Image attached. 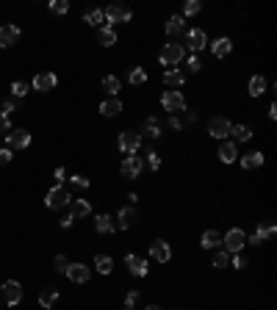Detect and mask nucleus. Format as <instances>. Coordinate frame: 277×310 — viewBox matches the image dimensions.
Listing matches in <instances>:
<instances>
[{"mask_svg": "<svg viewBox=\"0 0 277 310\" xmlns=\"http://www.w3.org/2000/svg\"><path fill=\"white\" fill-rule=\"evenodd\" d=\"M72 222H75L72 213H64V216H61V227H72Z\"/></svg>", "mask_w": 277, "mask_h": 310, "instance_id": "nucleus-52", "label": "nucleus"}, {"mask_svg": "<svg viewBox=\"0 0 277 310\" xmlns=\"http://www.w3.org/2000/svg\"><path fill=\"white\" fill-rule=\"evenodd\" d=\"M161 106H164L169 114L178 116L180 111H186V97L180 92H175V89H166V92L161 94Z\"/></svg>", "mask_w": 277, "mask_h": 310, "instance_id": "nucleus-2", "label": "nucleus"}, {"mask_svg": "<svg viewBox=\"0 0 277 310\" xmlns=\"http://www.w3.org/2000/svg\"><path fill=\"white\" fill-rule=\"evenodd\" d=\"M125 263H127V272L133 274V277H147V260L144 258H139V255H127L125 258Z\"/></svg>", "mask_w": 277, "mask_h": 310, "instance_id": "nucleus-11", "label": "nucleus"}, {"mask_svg": "<svg viewBox=\"0 0 277 310\" xmlns=\"http://www.w3.org/2000/svg\"><path fill=\"white\" fill-rule=\"evenodd\" d=\"M147 133H150L153 139H158V136H161V125H158V119H153V116L147 119Z\"/></svg>", "mask_w": 277, "mask_h": 310, "instance_id": "nucleus-40", "label": "nucleus"}, {"mask_svg": "<svg viewBox=\"0 0 277 310\" xmlns=\"http://www.w3.org/2000/svg\"><path fill=\"white\" fill-rule=\"evenodd\" d=\"M53 266H56V272H67V266H70V260H67V255H58V258L53 260Z\"/></svg>", "mask_w": 277, "mask_h": 310, "instance_id": "nucleus-41", "label": "nucleus"}, {"mask_svg": "<svg viewBox=\"0 0 277 310\" xmlns=\"http://www.w3.org/2000/svg\"><path fill=\"white\" fill-rule=\"evenodd\" d=\"M274 230H277L274 222H263V224L258 227V236H261L263 241H266V238H272V236H274Z\"/></svg>", "mask_w": 277, "mask_h": 310, "instance_id": "nucleus-34", "label": "nucleus"}, {"mask_svg": "<svg viewBox=\"0 0 277 310\" xmlns=\"http://www.w3.org/2000/svg\"><path fill=\"white\" fill-rule=\"evenodd\" d=\"M97 42L103 45V47H111V45H117V31H114L111 25H105V28H100V31H97Z\"/></svg>", "mask_w": 277, "mask_h": 310, "instance_id": "nucleus-21", "label": "nucleus"}, {"mask_svg": "<svg viewBox=\"0 0 277 310\" xmlns=\"http://www.w3.org/2000/svg\"><path fill=\"white\" fill-rule=\"evenodd\" d=\"M67 277H70L72 282H86V280H89V266H83V263H70V266H67Z\"/></svg>", "mask_w": 277, "mask_h": 310, "instance_id": "nucleus-14", "label": "nucleus"}, {"mask_svg": "<svg viewBox=\"0 0 277 310\" xmlns=\"http://www.w3.org/2000/svg\"><path fill=\"white\" fill-rule=\"evenodd\" d=\"M183 80H186V75L178 72V70H169V72L164 75V84L166 86H183Z\"/></svg>", "mask_w": 277, "mask_h": 310, "instance_id": "nucleus-31", "label": "nucleus"}, {"mask_svg": "<svg viewBox=\"0 0 277 310\" xmlns=\"http://www.w3.org/2000/svg\"><path fill=\"white\" fill-rule=\"evenodd\" d=\"M147 161H150V169H161V158H158V153H150V158H147Z\"/></svg>", "mask_w": 277, "mask_h": 310, "instance_id": "nucleus-48", "label": "nucleus"}, {"mask_svg": "<svg viewBox=\"0 0 277 310\" xmlns=\"http://www.w3.org/2000/svg\"><path fill=\"white\" fill-rule=\"evenodd\" d=\"M83 19H86L89 25H103V11H100V9H92Z\"/></svg>", "mask_w": 277, "mask_h": 310, "instance_id": "nucleus-38", "label": "nucleus"}, {"mask_svg": "<svg viewBox=\"0 0 277 310\" xmlns=\"http://www.w3.org/2000/svg\"><path fill=\"white\" fill-rule=\"evenodd\" d=\"M202 246H205V250H216V246H222V233L219 230H205V233H202Z\"/></svg>", "mask_w": 277, "mask_h": 310, "instance_id": "nucleus-20", "label": "nucleus"}, {"mask_svg": "<svg viewBox=\"0 0 277 310\" xmlns=\"http://www.w3.org/2000/svg\"><path fill=\"white\" fill-rule=\"evenodd\" d=\"M169 128H172V130H180V128H183V119H178V116L172 114V116H169Z\"/></svg>", "mask_w": 277, "mask_h": 310, "instance_id": "nucleus-49", "label": "nucleus"}, {"mask_svg": "<svg viewBox=\"0 0 277 310\" xmlns=\"http://www.w3.org/2000/svg\"><path fill=\"white\" fill-rule=\"evenodd\" d=\"M249 244H255V246H261V244H263V238L258 236V233H255V236H252V238H249Z\"/></svg>", "mask_w": 277, "mask_h": 310, "instance_id": "nucleus-53", "label": "nucleus"}, {"mask_svg": "<svg viewBox=\"0 0 277 310\" xmlns=\"http://www.w3.org/2000/svg\"><path fill=\"white\" fill-rule=\"evenodd\" d=\"M50 11L53 14H67V11H70V3H67V0H50Z\"/></svg>", "mask_w": 277, "mask_h": 310, "instance_id": "nucleus-33", "label": "nucleus"}, {"mask_svg": "<svg viewBox=\"0 0 277 310\" xmlns=\"http://www.w3.org/2000/svg\"><path fill=\"white\" fill-rule=\"evenodd\" d=\"M269 116H272V119H277V106H274V102L269 106Z\"/></svg>", "mask_w": 277, "mask_h": 310, "instance_id": "nucleus-54", "label": "nucleus"}, {"mask_svg": "<svg viewBox=\"0 0 277 310\" xmlns=\"http://www.w3.org/2000/svg\"><path fill=\"white\" fill-rule=\"evenodd\" d=\"M230 133L236 136V141H249L252 139V128H247V125H233Z\"/></svg>", "mask_w": 277, "mask_h": 310, "instance_id": "nucleus-29", "label": "nucleus"}, {"mask_svg": "<svg viewBox=\"0 0 277 310\" xmlns=\"http://www.w3.org/2000/svg\"><path fill=\"white\" fill-rule=\"evenodd\" d=\"M263 92H266V80H263L261 75H255V78L249 80V94H252V97H261Z\"/></svg>", "mask_w": 277, "mask_h": 310, "instance_id": "nucleus-30", "label": "nucleus"}, {"mask_svg": "<svg viewBox=\"0 0 277 310\" xmlns=\"http://www.w3.org/2000/svg\"><path fill=\"white\" fill-rule=\"evenodd\" d=\"M136 302H139V291H131V294L125 296V307H127V310L136 307Z\"/></svg>", "mask_w": 277, "mask_h": 310, "instance_id": "nucleus-42", "label": "nucleus"}, {"mask_svg": "<svg viewBox=\"0 0 277 310\" xmlns=\"http://www.w3.org/2000/svg\"><path fill=\"white\" fill-rule=\"evenodd\" d=\"M117 219H119V224H117V227H122V230H127V227H131V224L139 219V213L133 211V208H122V211L117 213Z\"/></svg>", "mask_w": 277, "mask_h": 310, "instance_id": "nucleus-23", "label": "nucleus"}, {"mask_svg": "<svg viewBox=\"0 0 277 310\" xmlns=\"http://www.w3.org/2000/svg\"><path fill=\"white\" fill-rule=\"evenodd\" d=\"M94 227H97V233H105V236H108V233H114V230H117V224H114V219L108 216V213H100V216H97V222H94Z\"/></svg>", "mask_w": 277, "mask_h": 310, "instance_id": "nucleus-25", "label": "nucleus"}, {"mask_svg": "<svg viewBox=\"0 0 277 310\" xmlns=\"http://www.w3.org/2000/svg\"><path fill=\"white\" fill-rule=\"evenodd\" d=\"M94 268H97L100 274H108L114 268V260L108 258V255H97V258H94Z\"/></svg>", "mask_w": 277, "mask_h": 310, "instance_id": "nucleus-28", "label": "nucleus"}, {"mask_svg": "<svg viewBox=\"0 0 277 310\" xmlns=\"http://www.w3.org/2000/svg\"><path fill=\"white\" fill-rule=\"evenodd\" d=\"M103 19L105 23H127L131 19V9H125V6H108L103 11Z\"/></svg>", "mask_w": 277, "mask_h": 310, "instance_id": "nucleus-10", "label": "nucleus"}, {"mask_svg": "<svg viewBox=\"0 0 277 310\" xmlns=\"http://www.w3.org/2000/svg\"><path fill=\"white\" fill-rule=\"evenodd\" d=\"M219 158H222V163H233L236 158H239V150H236V144L233 141H225L219 147Z\"/></svg>", "mask_w": 277, "mask_h": 310, "instance_id": "nucleus-22", "label": "nucleus"}, {"mask_svg": "<svg viewBox=\"0 0 277 310\" xmlns=\"http://www.w3.org/2000/svg\"><path fill=\"white\" fill-rule=\"evenodd\" d=\"M6 133H9V116L0 114V136H6Z\"/></svg>", "mask_w": 277, "mask_h": 310, "instance_id": "nucleus-47", "label": "nucleus"}, {"mask_svg": "<svg viewBox=\"0 0 277 310\" xmlns=\"http://www.w3.org/2000/svg\"><path fill=\"white\" fill-rule=\"evenodd\" d=\"M144 310H161V307H158V305H147Z\"/></svg>", "mask_w": 277, "mask_h": 310, "instance_id": "nucleus-55", "label": "nucleus"}, {"mask_svg": "<svg viewBox=\"0 0 277 310\" xmlns=\"http://www.w3.org/2000/svg\"><path fill=\"white\" fill-rule=\"evenodd\" d=\"M222 246H225L227 255H239V252L247 246V233L241 230V227H233V230H227L225 236H222Z\"/></svg>", "mask_w": 277, "mask_h": 310, "instance_id": "nucleus-1", "label": "nucleus"}, {"mask_svg": "<svg viewBox=\"0 0 277 310\" xmlns=\"http://www.w3.org/2000/svg\"><path fill=\"white\" fill-rule=\"evenodd\" d=\"M70 213H72V219H83L92 213V205L86 199H70Z\"/></svg>", "mask_w": 277, "mask_h": 310, "instance_id": "nucleus-16", "label": "nucleus"}, {"mask_svg": "<svg viewBox=\"0 0 277 310\" xmlns=\"http://www.w3.org/2000/svg\"><path fill=\"white\" fill-rule=\"evenodd\" d=\"M117 144H119V150H122L125 155H133L139 150V144H141V136L133 133V130H122L119 139H117Z\"/></svg>", "mask_w": 277, "mask_h": 310, "instance_id": "nucleus-5", "label": "nucleus"}, {"mask_svg": "<svg viewBox=\"0 0 277 310\" xmlns=\"http://www.w3.org/2000/svg\"><path fill=\"white\" fill-rule=\"evenodd\" d=\"M141 167H144V161H141L139 155H127L122 161V175L125 177H139L141 175Z\"/></svg>", "mask_w": 277, "mask_h": 310, "instance_id": "nucleus-12", "label": "nucleus"}, {"mask_svg": "<svg viewBox=\"0 0 277 310\" xmlns=\"http://www.w3.org/2000/svg\"><path fill=\"white\" fill-rule=\"evenodd\" d=\"M70 191L67 189H61V185H53L50 191H47V199H45V205L50 211H61V208H67V205H70Z\"/></svg>", "mask_w": 277, "mask_h": 310, "instance_id": "nucleus-3", "label": "nucleus"}, {"mask_svg": "<svg viewBox=\"0 0 277 310\" xmlns=\"http://www.w3.org/2000/svg\"><path fill=\"white\" fill-rule=\"evenodd\" d=\"M208 45V36H205V31H200V28H194V31H188V47H191L194 53H200L202 47Z\"/></svg>", "mask_w": 277, "mask_h": 310, "instance_id": "nucleus-17", "label": "nucleus"}, {"mask_svg": "<svg viewBox=\"0 0 277 310\" xmlns=\"http://www.w3.org/2000/svg\"><path fill=\"white\" fill-rule=\"evenodd\" d=\"M261 163H263V155L261 153H247L244 158H241V167H244V169H258Z\"/></svg>", "mask_w": 277, "mask_h": 310, "instance_id": "nucleus-27", "label": "nucleus"}, {"mask_svg": "<svg viewBox=\"0 0 277 310\" xmlns=\"http://www.w3.org/2000/svg\"><path fill=\"white\" fill-rule=\"evenodd\" d=\"M56 299H58V291H56V288H45V291L39 294V305H42L45 310H53Z\"/></svg>", "mask_w": 277, "mask_h": 310, "instance_id": "nucleus-24", "label": "nucleus"}, {"mask_svg": "<svg viewBox=\"0 0 277 310\" xmlns=\"http://www.w3.org/2000/svg\"><path fill=\"white\" fill-rule=\"evenodd\" d=\"M14 108H17V100H6V102H3V111H0V114L9 116L11 111H14Z\"/></svg>", "mask_w": 277, "mask_h": 310, "instance_id": "nucleus-46", "label": "nucleus"}, {"mask_svg": "<svg viewBox=\"0 0 277 310\" xmlns=\"http://www.w3.org/2000/svg\"><path fill=\"white\" fill-rule=\"evenodd\" d=\"M53 177H56V180H58V185H61V183H64V177H67V172H64L61 167H58L56 172H53Z\"/></svg>", "mask_w": 277, "mask_h": 310, "instance_id": "nucleus-51", "label": "nucleus"}, {"mask_svg": "<svg viewBox=\"0 0 277 310\" xmlns=\"http://www.w3.org/2000/svg\"><path fill=\"white\" fill-rule=\"evenodd\" d=\"M72 185H75V189H89V180H86L83 175H75L72 177Z\"/></svg>", "mask_w": 277, "mask_h": 310, "instance_id": "nucleus-43", "label": "nucleus"}, {"mask_svg": "<svg viewBox=\"0 0 277 310\" xmlns=\"http://www.w3.org/2000/svg\"><path fill=\"white\" fill-rule=\"evenodd\" d=\"M33 89L36 92H50V89H56V75L53 72H42L33 78Z\"/></svg>", "mask_w": 277, "mask_h": 310, "instance_id": "nucleus-15", "label": "nucleus"}, {"mask_svg": "<svg viewBox=\"0 0 277 310\" xmlns=\"http://www.w3.org/2000/svg\"><path fill=\"white\" fill-rule=\"evenodd\" d=\"M183 28H186V19L183 17H169L166 19V33H169V36H178V33H183Z\"/></svg>", "mask_w": 277, "mask_h": 310, "instance_id": "nucleus-26", "label": "nucleus"}, {"mask_svg": "<svg viewBox=\"0 0 277 310\" xmlns=\"http://www.w3.org/2000/svg\"><path fill=\"white\" fill-rule=\"evenodd\" d=\"M230 263H233L236 268H244V266H247V260L241 258V255H233V260H230Z\"/></svg>", "mask_w": 277, "mask_h": 310, "instance_id": "nucleus-50", "label": "nucleus"}, {"mask_svg": "<svg viewBox=\"0 0 277 310\" xmlns=\"http://www.w3.org/2000/svg\"><path fill=\"white\" fill-rule=\"evenodd\" d=\"M200 9H202L200 0H188V3L183 6V14H186V17H194V14H200Z\"/></svg>", "mask_w": 277, "mask_h": 310, "instance_id": "nucleus-36", "label": "nucleus"}, {"mask_svg": "<svg viewBox=\"0 0 277 310\" xmlns=\"http://www.w3.org/2000/svg\"><path fill=\"white\" fill-rule=\"evenodd\" d=\"M6 144H9V150H25L31 144V133L23 128L9 130V133H6Z\"/></svg>", "mask_w": 277, "mask_h": 310, "instance_id": "nucleus-6", "label": "nucleus"}, {"mask_svg": "<svg viewBox=\"0 0 277 310\" xmlns=\"http://www.w3.org/2000/svg\"><path fill=\"white\" fill-rule=\"evenodd\" d=\"M119 111H122V102H119L117 97H108V100L100 102V114L103 116H117Z\"/></svg>", "mask_w": 277, "mask_h": 310, "instance_id": "nucleus-19", "label": "nucleus"}, {"mask_svg": "<svg viewBox=\"0 0 277 310\" xmlns=\"http://www.w3.org/2000/svg\"><path fill=\"white\" fill-rule=\"evenodd\" d=\"M161 64H166V67H175L178 61H183V45H175V42H169V45H164V50H161Z\"/></svg>", "mask_w": 277, "mask_h": 310, "instance_id": "nucleus-7", "label": "nucleus"}, {"mask_svg": "<svg viewBox=\"0 0 277 310\" xmlns=\"http://www.w3.org/2000/svg\"><path fill=\"white\" fill-rule=\"evenodd\" d=\"M230 50H233V42L227 36H222V39H216V42L211 45V53L216 58H225V56H230Z\"/></svg>", "mask_w": 277, "mask_h": 310, "instance_id": "nucleus-18", "label": "nucleus"}, {"mask_svg": "<svg viewBox=\"0 0 277 310\" xmlns=\"http://www.w3.org/2000/svg\"><path fill=\"white\" fill-rule=\"evenodd\" d=\"M214 266H216V268H225V266H230V255L216 250V255H214Z\"/></svg>", "mask_w": 277, "mask_h": 310, "instance_id": "nucleus-35", "label": "nucleus"}, {"mask_svg": "<svg viewBox=\"0 0 277 310\" xmlns=\"http://www.w3.org/2000/svg\"><path fill=\"white\" fill-rule=\"evenodd\" d=\"M144 80H147V72L141 70V67H136V70L131 72V84H133V86H141Z\"/></svg>", "mask_w": 277, "mask_h": 310, "instance_id": "nucleus-39", "label": "nucleus"}, {"mask_svg": "<svg viewBox=\"0 0 277 310\" xmlns=\"http://www.w3.org/2000/svg\"><path fill=\"white\" fill-rule=\"evenodd\" d=\"M19 36H23V33H19L17 25H3V28H0V47H11V45H17V42H19Z\"/></svg>", "mask_w": 277, "mask_h": 310, "instance_id": "nucleus-13", "label": "nucleus"}, {"mask_svg": "<svg viewBox=\"0 0 277 310\" xmlns=\"http://www.w3.org/2000/svg\"><path fill=\"white\" fill-rule=\"evenodd\" d=\"M11 163V150L6 147V150H0V167H9Z\"/></svg>", "mask_w": 277, "mask_h": 310, "instance_id": "nucleus-44", "label": "nucleus"}, {"mask_svg": "<svg viewBox=\"0 0 277 310\" xmlns=\"http://www.w3.org/2000/svg\"><path fill=\"white\" fill-rule=\"evenodd\" d=\"M0 291H3V302H6V305H19V302H23V285H19L17 280H6Z\"/></svg>", "mask_w": 277, "mask_h": 310, "instance_id": "nucleus-4", "label": "nucleus"}, {"mask_svg": "<svg viewBox=\"0 0 277 310\" xmlns=\"http://www.w3.org/2000/svg\"><path fill=\"white\" fill-rule=\"evenodd\" d=\"M150 255L158 260V263H169V260H172V246L166 244L164 238H158V241H153V244H150Z\"/></svg>", "mask_w": 277, "mask_h": 310, "instance_id": "nucleus-8", "label": "nucleus"}, {"mask_svg": "<svg viewBox=\"0 0 277 310\" xmlns=\"http://www.w3.org/2000/svg\"><path fill=\"white\" fill-rule=\"evenodd\" d=\"M11 94H14L17 100L25 97V94H28V84H23V80H14V84H11Z\"/></svg>", "mask_w": 277, "mask_h": 310, "instance_id": "nucleus-37", "label": "nucleus"}, {"mask_svg": "<svg viewBox=\"0 0 277 310\" xmlns=\"http://www.w3.org/2000/svg\"><path fill=\"white\" fill-rule=\"evenodd\" d=\"M230 119H225V116H214L211 125H208V133L214 136V139H225V136H230Z\"/></svg>", "mask_w": 277, "mask_h": 310, "instance_id": "nucleus-9", "label": "nucleus"}, {"mask_svg": "<svg viewBox=\"0 0 277 310\" xmlns=\"http://www.w3.org/2000/svg\"><path fill=\"white\" fill-rule=\"evenodd\" d=\"M103 89L114 97V94L119 92V78H117V75H105V78H103Z\"/></svg>", "mask_w": 277, "mask_h": 310, "instance_id": "nucleus-32", "label": "nucleus"}, {"mask_svg": "<svg viewBox=\"0 0 277 310\" xmlns=\"http://www.w3.org/2000/svg\"><path fill=\"white\" fill-rule=\"evenodd\" d=\"M200 58H197V53H191V56H188V70H191V72H197L200 70Z\"/></svg>", "mask_w": 277, "mask_h": 310, "instance_id": "nucleus-45", "label": "nucleus"}]
</instances>
